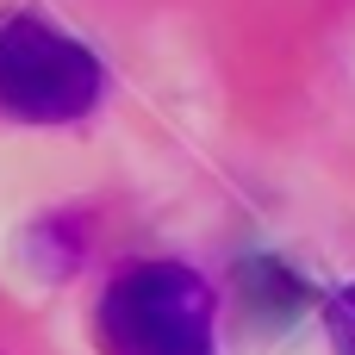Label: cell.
Here are the masks:
<instances>
[{
	"label": "cell",
	"instance_id": "6da1fadb",
	"mask_svg": "<svg viewBox=\"0 0 355 355\" xmlns=\"http://www.w3.org/2000/svg\"><path fill=\"white\" fill-rule=\"evenodd\" d=\"M212 287L187 262H131L94 306L100 355H212Z\"/></svg>",
	"mask_w": 355,
	"mask_h": 355
},
{
	"label": "cell",
	"instance_id": "7a4b0ae2",
	"mask_svg": "<svg viewBox=\"0 0 355 355\" xmlns=\"http://www.w3.org/2000/svg\"><path fill=\"white\" fill-rule=\"evenodd\" d=\"M106 100L100 56L44 12H0V119L6 125H81Z\"/></svg>",
	"mask_w": 355,
	"mask_h": 355
},
{
	"label": "cell",
	"instance_id": "3957f363",
	"mask_svg": "<svg viewBox=\"0 0 355 355\" xmlns=\"http://www.w3.org/2000/svg\"><path fill=\"white\" fill-rule=\"evenodd\" d=\"M87 250H94V218H87L81 206H56V212L31 218V225L19 231V256H25L37 275H50V281H69V275L87 262Z\"/></svg>",
	"mask_w": 355,
	"mask_h": 355
},
{
	"label": "cell",
	"instance_id": "277c9868",
	"mask_svg": "<svg viewBox=\"0 0 355 355\" xmlns=\"http://www.w3.org/2000/svg\"><path fill=\"white\" fill-rule=\"evenodd\" d=\"M237 293H243V306L250 312H262V318H293L312 293H306V281L287 268V262H275V256H250L243 268H237Z\"/></svg>",
	"mask_w": 355,
	"mask_h": 355
}]
</instances>
